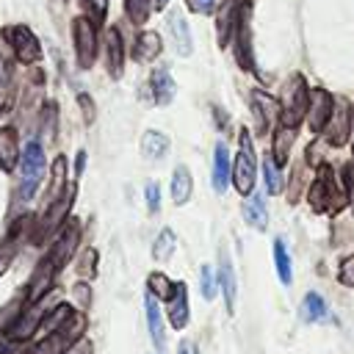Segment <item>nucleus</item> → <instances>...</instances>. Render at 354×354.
<instances>
[{"label": "nucleus", "mask_w": 354, "mask_h": 354, "mask_svg": "<svg viewBox=\"0 0 354 354\" xmlns=\"http://www.w3.org/2000/svg\"><path fill=\"white\" fill-rule=\"evenodd\" d=\"M77 243H80V221H77V218H66L64 227L55 232L53 246L47 249V254L39 260V266H36V271H33V279H30L25 304H33V301H39L41 296L50 293V288H53V282H55V274L75 257Z\"/></svg>", "instance_id": "f257e3e1"}, {"label": "nucleus", "mask_w": 354, "mask_h": 354, "mask_svg": "<svg viewBox=\"0 0 354 354\" xmlns=\"http://www.w3.org/2000/svg\"><path fill=\"white\" fill-rule=\"evenodd\" d=\"M307 202L315 213H340L346 207V191L337 185L335 171L329 163H321L315 171V180L307 188Z\"/></svg>", "instance_id": "f03ea898"}, {"label": "nucleus", "mask_w": 354, "mask_h": 354, "mask_svg": "<svg viewBox=\"0 0 354 354\" xmlns=\"http://www.w3.org/2000/svg\"><path fill=\"white\" fill-rule=\"evenodd\" d=\"M282 124L288 127H299L307 119V108H310V86L304 80V75H290L282 86Z\"/></svg>", "instance_id": "7ed1b4c3"}, {"label": "nucleus", "mask_w": 354, "mask_h": 354, "mask_svg": "<svg viewBox=\"0 0 354 354\" xmlns=\"http://www.w3.org/2000/svg\"><path fill=\"white\" fill-rule=\"evenodd\" d=\"M44 169H47V158H44V147L41 141L30 138L22 149V158H19V199H30L44 177Z\"/></svg>", "instance_id": "20e7f679"}, {"label": "nucleus", "mask_w": 354, "mask_h": 354, "mask_svg": "<svg viewBox=\"0 0 354 354\" xmlns=\"http://www.w3.org/2000/svg\"><path fill=\"white\" fill-rule=\"evenodd\" d=\"M254 180H257V160H254V147H252V136L246 127H241L238 133V155L232 160V183L235 191L241 196L254 191Z\"/></svg>", "instance_id": "39448f33"}, {"label": "nucleus", "mask_w": 354, "mask_h": 354, "mask_svg": "<svg viewBox=\"0 0 354 354\" xmlns=\"http://www.w3.org/2000/svg\"><path fill=\"white\" fill-rule=\"evenodd\" d=\"M83 329H86V318L77 315V313H72L58 329H53L50 335H44V337L33 346L30 354H66L77 340H83V337H80Z\"/></svg>", "instance_id": "423d86ee"}, {"label": "nucleus", "mask_w": 354, "mask_h": 354, "mask_svg": "<svg viewBox=\"0 0 354 354\" xmlns=\"http://www.w3.org/2000/svg\"><path fill=\"white\" fill-rule=\"evenodd\" d=\"M3 39L8 41V47L14 50V58L19 64H39L41 61V44L28 25H6Z\"/></svg>", "instance_id": "0eeeda50"}, {"label": "nucleus", "mask_w": 354, "mask_h": 354, "mask_svg": "<svg viewBox=\"0 0 354 354\" xmlns=\"http://www.w3.org/2000/svg\"><path fill=\"white\" fill-rule=\"evenodd\" d=\"M235 61L241 69L254 72V50H252V6L243 0L238 8V19H235Z\"/></svg>", "instance_id": "6e6552de"}, {"label": "nucleus", "mask_w": 354, "mask_h": 354, "mask_svg": "<svg viewBox=\"0 0 354 354\" xmlns=\"http://www.w3.org/2000/svg\"><path fill=\"white\" fill-rule=\"evenodd\" d=\"M72 41H75V58L80 69H88L97 58V25L88 17L72 19Z\"/></svg>", "instance_id": "1a4fd4ad"}, {"label": "nucleus", "mask_w": 354, "mask_h": 354, "mask_svg": "<svg viewBox=\"0 0 354 354\" xmlns=\"http://www.w3.org/2000/svg\"><path fill=\"white\" fill-rule=\"evenodd\" d=\"M249 105H252V116H254V122H257V133H260V136L271 133L274 124H277L279 116H282L279 102H277L268 91L252 88V91H249Z\"/></svg>", "instance_id": "9d476101"}, {"label": "nucleus", "mask_w": 354, "mask_h": 354, "mask_svg": "<svg viewBox=\"0 0 354 354\" xmlns=\"http://www.w3.org/2000/svg\"><path fill=\"white\" fill-rule=\"evenodd\" d=\"M351 119H354L351 105L346 100H337L335 102V111H332V116H329V122L324 127V136H326V144L329 147H343L348 141V136L354 130V122Z\"/></svg>", "instance_id": "9b49d317"}, {"label": "nucleus", "mask_w": 354, "mask_h": 354, "mask_svg": "<svg viewBox=\"0 0 354 354\" xmlns=\"http://www.w3.org/2000/svg\"><path fill=\"white\" fill-rule=\"evenodd\" d=\"M335 111V97L326 91V88H310V108H307V124H310V133H324L329 116Z\"/></svg>", "instance_id": "f8f14e48"}, {"label": "nucleus", "mask_w": 354, "mask_h": 354, "mask_svg": "<svg viewBox=\"0 0 354 354\" xmlns=\"http://www.w3.org/2000/svg\"><path fill=\"white\" fill-rule=\"evenodd\" d=\"M216 277H218V288H221V299L227 304V313H235V307H238V277H235V266H232V260L224 249H221Z\"/></svg>", "instance_id": "ddd939ff"}, {"label": "nucleus", "mask_w": 354, "mask_h": 354, "mask_svg": "<svg viewBox=\"0 0 354 354\" xmlns=\"http://www.w3.org/2000/svg\"><path fill=\"white\" fill-rule=\"evenodd\" d=\"M105 69L113 80H119L124 72V41H122L119 28H111L105 33Z\"/></svg>", "instance_id": "4468645a"}, {"label": "nucleus", "mask_w": 354, "mask_h": 354, "mask_svg": "<svg viewBox=\"0 0 354 354\" xmlns=\"http://www.w3.org/2000/svg\"><path fill=\"white\" fill-rule=\"evenodd\" d=\"M22 149H19V133L17 127H0V169L14 171L19 166Z\"/></svg>", "instance_id": "2eb2a0df"}, {"label": "nucleus", "mask_w": 354, "mask_h": 354, "mask_svg": "<svg viewBox=\"0 0 354 354\" xmlns=\"http://www.w3.org/2000/svg\"><path fill=\"white\" fill-rule=\"evenodd\" d=\"M144 313H147V329H149V337L158 348V354L166 351V326H163V318H160V307H158V299L155 296H144Z\"/></svg>", "instance_id": "dca6fc26"}, {"label": "nucleus", "mask_w": 354, "mask_h": 354, "mask_svg": "<svg viewBox=\"0 0 354 354\" xmlns=\"http://www.w3.org/2000/svg\"><path fill=\"white\" fill-rule=\"evenodd\" d=\"M210 180H213V191L216 194H224L230 180H232V160H230V152L224 144H216L213 149V171H210Z\"/></svg>", "instance_id": "f3484780"}, {"label": "nucleus", "mask_w": 354, "mask_h": 354, "mask_svg": "<svg viewBox=\"0 0 354 354\" xmlns=\"http://www.w3.org/2000/svg\"><path fill=\"white\" fill-rule=\"evenodd\" d=\"M166 25H169V30H171V41H174L177 55L188 58V55L194 53V39H191V30H188L185 17H183L180 11H171L169 19H166Z\"/></svg>", "instance_id": "a211bd4d"}, {"label": "nucleus", "mask_w": 354, "mask_h": 354, "mask_svg": "<svg viewBox=\"0 0 354 354\" xmlns=\"http://www.w3.org/2000/svg\"><path fill=\"white\" fill-rule=\"evenodd\" d=\"M188 288L185 282H177L174 285V293L169 299V324L174 329H185L188 326Z\"/></svg>", "instance_id": "6ab92c4d"}, {"label": "nucleus", "mask_w": 354, "mask_h": 354, "mask_svg": "<svg viewBox=\"0 0 354 354\" xmlns=\"http://www.w3.org/2000/svg\"><path fill=\"white\" fill-rule=\"evenodd\" d=\"M149 88H152V100L158 105H169L174 100V77L169 75V66H158L149 75Z\"/></svg>", "instance_id": "aec40b11"}, {"label": "nucleus", "mask_w": 354, "mask_h": 354, "mask_svg": "<svg viewBox=\"0 0 354 354\" xmlns=\"http://www.w3.org/2000/svg\"><path fill=\"white\" fill-rule=\"evenodd\" d=\"M69 191V183H66V158L58 155L53 160V171H50V188H47V196H44V207L55 205L64 194Z\"/></svg>", "instance_id": "412c9836"}, {"label": "nucleus", "mask_w": 354, "mask_h": 354, "mask_svg": "<svg viewBox=\"0 0 354 354\" xmlns=\"http://www.w3.org/2000/svg\"><path fill=\"white\" fill-rule=\"evenodd\" d=\"M243 221L260 232H266L268 227V210H266V196L263 194H252L246 202H243Z\"/></svg>", "instance_id": "4be33fe9"}, {"label": "nucleus", "mask_w": 354, "mask_h": 354, "mask_svg": "<svg viewBox=\"0 0 354 354\" xmlns=\"http://www.w3.org/2000/svg\"><path fill=\"white\" fill-rule=\"evenodd\" d=\"M163 50V41L155 30H141L136 36V44H133V58L136 61H155Z\"/></svg>", "instance_id": "5701e85b"}, {"label": "nucleus", "mask_w": 354, "mask_h": 354, "mask_svg": "<svg viewBox=\"0 0 354 354\" xmlns=\"http://www.w3.org/2000/svg\"><path fill=\"white\" fill-rule=\"evenodd\" d=\"M296 130H299V127H288V124L274 127V149H271V158H274L277 166H285V163H288L290 147H293V141H296Z\"/></svg>", "instance_id": "b1692460"}, {"label": "nucleus", "mask_w": 354, "mask_h": 354, "mask_svg": "<svg viewBox=\"0 0 354 354\" xmlns=\"http://www.w3.org/2000/svg\"><path fill=\"white\" fill-rule=\"evenodd\" d=\"M299 315H301V321H304V324H315V321L329 318V307H326V301H324V296H321V293L310 290V293L301 299Z\"/></svg>", "instance_id": "393cba45"}, {"label": "nucleus", "mask_w": 354, "mask_h": 354, "mask_svg": "<svg viewBox=\"0 0 354 354\" xmlns=\"http://www.w3.org/2000/svg\"><path fill=\"white\" fill-rule=\"evenodd\" d=\"M169 152V136L160 130H147L141 136V155L149 160H160Z\"/></svg>", "instance_id": "a878e982"}, {"label": "nucleus", "mask_w": 354, "mask_h": 354, "mask_svg": "<svg viewBox=\"0 0 354 354\" xmlns=\"http://www.w3.org/2000/svg\"><path fill=\"white\" fill-rule=\"evenodd\" d=\"M194 194V177L188 171V166H177L171 171V199L174 205H185Z\"/></svg>", "instance_id": "bb28decb"}, {"label": "nucleus", "mask_w": 354, "mask_h": 354, "mask_svg": "<svg viewBox=\"0 0 354 354\" xmlns=\"http://www.w3.org/2000/svg\"><path fill=\"white\" fill-rule=\"evenodd\" d=\"M22 235H25V221H19V224L14 227V232H8V238L0 243V277H3V274L11 268V263H14L17 252H19Z\"/></svg>", "instance_id": "cd10ccee"}, {"label": "nucleus", "mask_w": 354, "mask_h": 354, "mask_svg": "<svg viewBox=\"0 0 354 354\" xmlns=\"http://www.w3.org/2000/svg\"><path fill=\"white\" fill-rule=\"evenodd\" d=\"M14 102V61H0V113H6Z\"/></svg>", "instance_id": "c85d7f7f"}, {"label": "nucleus", "mask_w": 354, "mask_h": 354, "mask_svg": "<svg viewBox=\"0 0 354 354\" xmlns=\"http://www.w3.org/2000/svg\"><path fill=\"white\" fill-rule=\"evenodd\" d=\"M174 249H177V235H174L169 227H163V230L158 232L155 243H152V257H155L158 263H166V260L174 254Z\"/></svg>", "instance_id": "c756f323"}, {"label": "nucleus", "mask_w": 354, "mask_h": 354, "mask_svg": "<svg viewBox=\"0 0 354 354\" xmlns=\"http://www.w3.org/2000/svg\"><path fill=\"white\" fill-rule=\"evenodd\" d=\"M274 266H277L279 282H282V285H290V282H293V263H290L288 246H285L282 241H274Z\"/></svg>", "instance_id": "7c9ffc66"}, {"label": "nucleus", "mask_w": 354, "mask_h": 354, "mask_svg": "<svg viewBox=\"0 0 354 354\" xmlns=\"http://www.w3.org/2000/svg\"><path fill=\"white\" fill-rule=\"evenodd\" d=\"M174 285L177 282H171L166 274H160V271H152L149 277H147V293L149 296H155V299H171V293H174Z\"/></svg>", "instance_id": "2f4dec72"}, {"label": "nucleus", "mask_w": 354, "mask_h": 354, "mask_svg": "<svg viewBox=\"0 0 354 354\" xmlns=\"http://www.w3.org/2000/svg\"><path fill=\"white\" fill-rule=\"evenodd\" d=\"M124 8H127V19L133 25H144L152 14V0H124Z\"/></svg>", "instance_id": "473e14b6"}, {"label": "nucleus", "mask_w": 354, "mask_h": 354, "mask_svg": "<svg viewBox=\"0 0 354 354\" xmlns=\"http://www.w3.org/2000/svg\"><path fill=\"white\" fill-rule=\"evenodd\" d=\"M263 180H266V191H268V194H279V191H282L279 166L274 163L271 155H266V160H263Z\"/></svg>", "instance_id": "72a5a7b5"}, {"label": "nucleus", "mask_w": 354, "mask_h": 354, "mask_svg": "<svg viewBox=\"0 0 354 354\" xmlns=\"http://www.w3.org/2000/svg\"><path fill=\"white\" fill-rule=\"evenodd\" d=\"M83 8H86V17L100 28L105 22V14H108V0H80Z\"/></svg>", "instance_id": "f704fd0d"}, {"label": "nucleus", "mask_w": 354, "mask_h": 354, "mask_svg": "<svg viewBox=\"0 0 354 354\" xmlns=\"http://www.w3.org/2000/svg\"><path fill=\"white\" fill-rule=\"evenodd\" d=\"M216 282H218L216 271H213L210 266H202V268H199V285H202V296H205L207 301L216 296Z\"/></svg>", "instance_id": "c9c22d12"}, {"label": "nucleus", "mask_w": 354, "mask_h": 354, "mask_svg": "<svg viewBox=\"0 0 354 354\" xmlns=\"http://www.w3.org/2000/svg\"><path fill=\"white\" fill-rule=\"evenodd\" d=\"M337 282L346 285V288H354V254L343 257L340 266H337Z\"/></svg>", "instance_id": "e433bc0d"}, {"label": "nucleus", "mask_w": 354, "mask_h": 354, "mask_svg": "<svg viewBox=\"0 0 354 354\" xmlns=\"http://www.w3.org/2000/svg\"><path fill=\"white\" fill-rule=\"evenodd\" d=\"M144 196H147V207H149V213H158L160 210V188H158V183H147V188H144Z\"/></svg>", "instance_id": "4c0bfd02"}, {"label": "nucleus", "mask_w": 354, "mask_h": 354, "mask_svg": "<svg viewBox=\"0 0 354 354\" xmlns=\"http://www.w3.org/2000/svg\"><path fill=\"white\" fill-rule=\"evenodd\" d=\"M94 266H97V252L94 249H86L83 252V257H80V263H77V268H80V277H94Z\"/></svg>", "instance_id": "58836bf2"}, {"label": "nucleus", "mask_w": 354, "mask_h": 354, "mask_svg": "<svg viewBox=\"0 0 354 354\" xmlns=\"http://www.w3.org/2000/svg\"><path fill=\"white\" fill-rule=\"evenodd\" d=\"M185 6L194 14H202V17H210L216 11V0H185Z\"/></svg>", "instance_id": "ea45409f"}, {"label": "nucleus", "mask_w": 354, "mask_h": 354, "mask_svg": "<svg viewBox=\"0 0 354 354\" xmlns=\"http://www.w3.org/2000/svg\"><path fill=\"white\" fill-rule=\"evenodd\" d=\"M77 105H80V111H83L86 124H91V122H94V102H91V97H88V94H77Z\"/></svg>", "instance_id": "a19ab883"}, {"label": "nucleus", "mask_w": 354, "mask_h": 354, "mask_svg": "<svg viewBox=\"0 0 354 354\" xmlns=\"http://www.w3.org/2000/svg\"><path fill=\"white\" fill-rule=\"evenodd\" d=\"M343 180H346V199H348V205L354 207V163H348V166L343 169Z\"/></svg>", "instance_id": "79ce46f5"}, {"label": "nucleus", "mask_w": 354, "mask_h": 354, "mask_svg": "<svg viewBox=\"0 0 354 354\" xmlns=\"http://www.w3.org/2000/svg\"><path fill=\"white\" fill-rule=\"evenodd\" d=\"M72 296L80 301V307H88V301H91V290H88L86 282H77V285L72 288Z\"/></svg>", "instance_id": "37998d69"}, {"label": "nucleus", "mask_w": 354, "mask_h": 354, "mask_svg": "<svg viewBox=\"0 0 354 354\" xmlns=\"http://www.w3.org/2000/svg\"><path fill=\"white\" fill-rule=\"evenodd\" d=\"M91 351H94V348H91V343H88V340H77L66 354H91Z\"/></svg>", "instance_id": "c03bdc74"}, {"label": "nucleus", "mask_w": 354, "mask_h": 354, "mask_svg": "<svg viewBox=\"0 0 354 354\" xmlns=\"http://www.w3.org/2000/svg\"><path fill=\"white\" fill-rule=\"evenodd\" d=\"M177 354H199V348L194 346V340H180V346H177Z\"/></svg>", "instance_id": "a18cd8bd"}, {"label": "nucleus", "mask_w": 354, "mask_h": 354, "mask_svg": "<svg viewBox=\"0 0 354 354\" xmlns=\"http://www.w3.org/2000/svg\"><path fill=\"white\" fill-rule=\"evenodd\" d=\"M83 163H86V152H77V158H75V174L80 177V171H83Z\"/></svg>", "instance_id": "49530a36"}, {"label": "nucleus", "mask_w": 354, "mask_h": 354, "mask_svg": "<svg viewBox=\"0 0 354 354\" xmlns=\"http://www.w3.org/2000/svg\"><path fill=\"white\" fill-rule=\"evenodd\" d=\"M152 3H155V8H163V6L169 3V0H152Z\"/></svg>", "instance_id": "de8ad7c7"}]
</instances>
